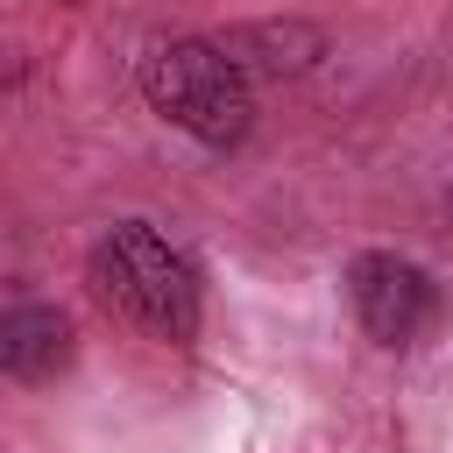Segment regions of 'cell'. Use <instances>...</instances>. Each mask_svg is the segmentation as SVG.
<instances>
[{"mask_svg":"<svg viewBox=\"0 0 453 453\" xmlns=\"http://www.w3.org/2000/svg\"><path fill=\"white\" fill-rule=\"evenodd\" d=\"M92 290L106 311H120L127 326H142L149 340L163 347H191L198 340V276L191 262L149 226V219H120L92 241V262H85Z\"/></svg>","mask_w":453,"mask_h":453,"instance_id":"6da1fadb","label":"cell"},{"mask_svg":"<svg viewBox=\"0 0 453 453\" xmlns=\"http://www.w3.org/2000/svg\"><path fill=\"white\" fill-rule=\"evenodd\" d=\"M142 99L205 149H241L255 127V85L212 35H170L142 57Z\"/></svg>","mask_w":453,"mask_h":453,"instance_id":"7a4b0ae2","label":"cell"},{"mask_svg":"<svg viewBox=\"0 0 453 453\" xmlns=\"http://www.w3.org/2000/svg\"><path fill=\"white\" fill-rule=\"evenodd\" d=\"M347 304H354V319L375 347H418L446 319L439 283L411 255H389V248H368V255L347 262Z\"/></svg>","mask_w":453,"mask_h":453,"instance_id":"3957f363","label":"cell"},{"mask_svg":"<svg viewBox=\"0 0 453 453\" xmlns=\"http://www.w3.org/2000/svg\"><path fill=\"white\" fill-rule=\"evenodd\" d=\"M71 354H78L71 319L50 297H35L28 283H0V375L42 389L71 368Z\"/></svg>","mask_w":453,"mask_h":453,"instance_id":"277c9868","label":"cell"},{"mask_svg":"<svg viewBox=\"0 0 453 453\" xmlns=\"http://www.w3.org/2000/svg\"><path fill=\"white\" fill-rule=\"evenodd\" d=\"M226 57H234V71L255 85V78H304L319 57H326V35L311 28V21H241V28H226V35H212Z\"/></svg>","mask_w":453,"mask_h":453,"instance_id":"5b68a950","label":"cell"},{"mask_svg":"<svg viewBox=\"0 0 453 453\" xmlns=\"http://www.w3.org/2000/svg\"><path fill=\"white\" fill-rule=\"evenodd\" d=\"M446 219H453V191H446Z\"/></svg>","mask_w":453,"mask_h":453,"instance_id":"8992f818","label":"cell"},{"mask_svg":"<svg viewBox=\"0 0 453 453\" xmlns=\"http://www.w3.org/2000/svg\"><path fill=\"white\" fill-rule=\"evenodd\" d=\"M57 7H78V0H57Z\"/></svg>","mask_w":453,"mask_h":453,"instance_id":"52a82bcc","label":"cell"}]
</instances>
